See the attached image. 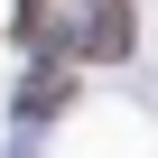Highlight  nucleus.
Returning <instances> with one entry per match:
<instances>
[{
  "label": "nucleus",
  "mask_w": 158,
  "mask_h": 158,
  "mask_svg": "<svg viewBox=\"0 0 158 158\" xmlns=\"http://www.w3.org/2000/svg\"><path fill=\"white\" fill-rule=\"evenodd\" d=\"M65 102H74V47H65L56 65H37L28 84H19V112H28V121H56Z\"/></svg>",
  "instance_id": "obj_2"
},
{
  "label": "nucleus",
  "mask_w": 158,
  "mask_h": 158,
  "mask_svg": "<svg viewBox=\"0 0 158 158\" xmlns=\"http://www.w3.org/2000/svg\"><path fill=\"white\" fill-rule=\"evenodd\" d=\"M47 10H56V0H19V19H10L19 47H47Z\"/></svg>",
  "instance_id": "obj_3"
},
{
  "label": "nucleus",
  "mask_w": 158,
  "mask_h": 158,
  "mask_svg": "<svg viewBox=\"0 0 158 158\" xmlns=\"http://www.w3.org/2000/svg\"><path fill=\"white\" fill-rule=\"evenodd\" d=\"M74 47V65H121L130 56V0H93V19L65 37Z\"/></svg>",
  "instance_id": "obj_1"
}]
</instances>
